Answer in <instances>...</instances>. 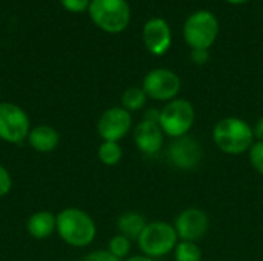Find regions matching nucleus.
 Wrapping results in <instances>:
<instances>
[{"instance_id":"nucleus-8","label":"nucleus","mask_w":263,"mask_h":261,"mask_svg":"<svg viewBox=\"0 0 263 261\" xmlns=\"http://www.w3.org/2000/svg\"><path fill=\"white\" fill-rule=\"evenodd\" d=\"M180 88H182L180 77L174 71L166 68H156L149 71L142 83V89L145 91L148 98L157 102H166V103L177 98Z\"/></svg>"},{"instance_id":"nucleus-27","label":"nucleus","mask_w":263,"mask_h":261,"mask_svg":"<svg viewBox=\"0 0 263 261\" xmlns=\"http://www.w3.org/2000/svg\"><path fill=\"white\" fill-rule=\"evenodd\" d=\"M253 132H254V138H257L259 142H263V117L256 122Z\"/></svg>"},{"instance_id":"nucleus-20","label":"nucleus","mask_w":263,"mask_h":261,"mask_svg":"<svg viewBox=\"0 0 263 261\" xmlns=\"http://www.w3.org/2000/svg\"><path fill=\"white\" fill-rule=\"evenodd\" d=\"M108 251H109L114 257H117L119 260H123V258H126V257L129 255V252H131V240H129L128 237L122 235V234H117V235H114V237L109 240V243H108Z\"/></svg>"},{"instance_id":"nucleus-25","label":"nucleus","mask_w":263,"mask_h":261,"mask_svg":"<svg viewBox=\"0 0 263 261\" xmlns=\"http://www.w3.org/2000/svg\"><path fill=\"white\" fill-rule=\"evenodd\" d=\"M191 60L196 65H205L210 60V49H191Z\"/></svg>"},{"instance_id":"nucleus-21","label":"nucleus","mask_w":263,"mask_h":261,"mask_svg":"<svg viewBox=\"0 0 263 261\" xmlns=\"http://www.w3.org/2000/svg\"><path fill=\"white\" fill-rule=\"evenodd\" d=\"M248 154H250V162H251L253 168L263 175V142L254 143L250 148Z\"/></svg>"},{"instance_id":"nucleus-2","label":"nucleus","mask_w":263,"mask_h":261,"mask_svg":"<svg viewBox=\"0 0 263 261\" xmlns=\"http://www.w3.org/2000/svg\"><path fill=\"white\" fill-rule=\"evenodd\" d=\"M214 145L225 154L239 155L248 152L254 145L253 128L239 117H227L216 123L213 129Z\"/></svg>"},{"instance_id":"nucleus-10","label":"nucleus","mask_w":263,"mask_h":261,"mask_svg":"<svg viewBox=\"0 0 263 261\" xmlns=\"http://www.w3.org/2000/svg\"><path fill=\"white\" fill-rule=\"evenodd\" d=\"M166 157L174 168L180 171H191L200 165L203 151L194 137L183 135L171 142L166 151Z\"/></svg>"},{"instance_id":"nucleus-11","label":"nucleus","mask_w":263,"mask_h":261,"mask_svg":"<svg viewBox=\"0 0 263 261\" xmlns=\"http://www.w3.org/2000/svg\"><path fill=\"white\" fill-rule=\"evenodd\" d=\"M176 232L180 242H193L197 243L202 240L210 228V220L205 211L199 208L183 209L174 220Z\"/></svg>"},{"instance_id":"nucleus-3","label":"nucleus","mask_w":263,"mask_h":261,"mask_svg":"<svg viewBox=\"0 0 263 261\" xmlns=\"http://www.w3.org/2000/svg\"><path fill=\"white\" fill-rule=\"evenodd\" d=\"M91 20L105 32L119 34L129 25L131 8L126 0H91Z\"/></svg>"},{"instance_id":"nucleus-13","label":"nucleus","mask_w":263,"mask_h":261,"mask_svg":"<svg viewBox=\"0 0 263 261\" xmlns=\"http://www.w3.org/2000/svg\"><path fill=\"white\" fill-rule=\"evenodd\" d=\"M163 131L159 123L142 120L134 128V143L137 149L146 155H156L163 148Z\"/></svg>"},{"instance_id":"nucleus-26","label":"nucleus","mask_w":263,"mask_h":261,"mask_svg":"<svg viewBox=\"0 0 263 261\" xmlns=\"http://www.w3.org/2000/svg\"><path fill=\"white\" fill-rule=\"evenodd\" d=\"M143 120H148V122H153V123H159L160 120V111L153 108V109H148L143 115Z\"/></svg>"},{"instance_id":"nucleus-18","label":"nucleus","mask_w":263,"mask_h":261,"mask_svg":"<svg viewBox=\"0 0 263 261\" xmlns=\"http://www.w3.org/2000/svg\"><path fill=\"white\" fill-rule=\"evenodd\" d=\"M97 157L105 166H117L122 162L123 151L117 142H102L97 149Z\"/></svg>"},{"instance_id":"nucleus-7","label":"nucleus","mask_w":263,"mask_h":261,"mask_svg":"<svg viewBox=\"0 0 263 261\" xmlns=\"http://www.w3.org/2000/svg\"><path fill=\"white\" fill-rule=\"evenodd\" d=\"M31 128V118L22 106L0 102V142L20 145L26 142Z\"/></svg>"},{"instance_id":"nucleus-23","label":"nucleus","mask_w":263,"mask_h":261,"mask_svg":"<svg viewBox=\"0 0 263 261\" xmlns=\"http://www.w3.org/2000/svg\"><path fill=\"white\" fill-rule=\"evenodd\" d=\"M60 3L69 12H83L89 8L91 0H60Z\"/></svg>"},{"instance_id":"nucleus-14","label":"nucleus","mask_w":263,"mask_h":261,"mask_svg":"<svg viewBox=\"0 0 263 261\" xmlns=\"http://www.w3.org/2000/svg\"><path fill=\"white\" fill-rule=\"evenodd\" d=\"M26 143L32 151L39 154H51L60 145V132L54 126L42 123L31 128Z\"/></svg>"},{"instance_id":"nucleus-19","label":"nucleus","mask_w":263,"mask_h":261,"mask_svg":"<svg viewBox=\"0 0 263 261\" xmlns=\"http://www.w3.org/2000/svg\"><path fill=\"white\" fill-rule=\"evenodd\" d=\"M176 261H202V249L193 242H179L174 249Z\"/></svg>"},{"instance_id":"nucleus-6","label":"nucleus","mask_w":263,"mask_h":261,"mask_svg":"<svg viewBox=\"0 0 263 261\" xmlns=\"http://www.w3.org/2000/svg\"><path fill=\"white\" fill-rule=\"evenodd\" d=\"M196 120L194 106L185 98H174L160 109L159 125L163 134L179 138L188 135Z\"/></svg>"},{"instance_id":"nucleus-9","label":"nucleus","mask_w":263,"mask_h":261,"mask_svg":"<svg viewBox=\"0 0 263 261\" xmlns=\"http://www.w3.org/2000/svg\"><path fill=\"white\" fill-rule=\"evenodd\" d=\"M133 128V115L122 106H112L102 112L96 129L102 142H120Z\"/></svg>"},{"instance_id":"nucleus-5","label":"nucleus","mask_w":263,"mask_h":261,"mask_svg":"<svg viewBox=\"0 0 263 261\" xmlns=\"http://www.w3.org/2000/svg\"><path fill=\"white\" fill-rule=\"evenodd\" d=\"M217 35L219 22L210 11H196L185 20L183 38L191 49H210Z\"/></svg>"},{"instance_id":"nucleus-22","label":"nucleus","mask_w":263,"mask_h":261,"mask_svg":"<svg viewBox=\"0 0 263 261\" xmlns=\"http://www.w3.org/2000/svg\"><path fill=\"white\" fill-rule=\"evenodd\" d=\"M12 189V177H11V172L3 166L0 165V198L6 197Z\"/></svg>"},{"instance_id":"nucleus-17","label":"nucleus","mask_w":263,"mask_h":261,"mask_svg":"<svg viewBox=\"0 0 263 261\" xmlns=\"http://www.w3.org/2000/svg\"><path fill=\"white\" fill-rule=\"evenodd\" d=\"M146 100H148V97L142 88L129 86L122 94V108L126 109L128 112H136V111H140L145 108Z\"/></svg>"},{"instance_id":"nucleus-15","label":"nucleus","mask_w":263,"mask_h":261,"mask_svg":"<svg viewBox=\"0 0 263 261\" xmlns=\"http://www.w3.org/2000/svg\"><path fill=\"white\" fill-rule=\"evenodd\" d=\"M57 231V218L51 211H37L26 220V232L34 240H46Z\"/></svg>"},{"instance_id":"nucleus-4","label":"nucleus","mask_w":263,"mask_h":261,"mask_svg":"<svg viewBox=\"0 0 263 261\" xmlns=\"http://www.w3.org/2000/svg\"><path fill=\"white\" fill-rule=\"evenodd\" d=\"M177 240L179 235L174 225L166 222H151L137 238V245L143 255L149 258H159L174 251Z\"/></svg>"},{"instance_id":"nucleus-24","label":"nucleus","mask_w":263,"mask_h":261,"mask_svg":"<svg viewBox=\"0 0 263 261\" xmlns=\"http://www.w3.org/2000/svg\"><path fill=\"white\" fill-rule=\"evenodd\" d=\"M83 261H122L117 257H114L108 249H99V251H92L89 252Z\"/></svg>"},{"instance_id":"nucleus-12","label":"nucleus","mask_w":263,"mask_h":261,"mask_svg":"<svg viewBox=\"0 0 263 261\" xmlns=\"http://www.w3.org/2000/svg\"><path fill=\"white\" fill-rule=\"evenodd\" d=\"M143 43L153 55H163L173 43L171 28L162 17H153L143 25Z\"/></svg>"},{"instance_id":"nucleus-1","label":"nucleus","mask_w":263,"mask_h":261,"mask_svg":"<svg viewBox=\"0 0 263 261\" xmlns=\"http://www.w3.org/2000/svg\"><path fill=\"white\" fill-rule=\"evenodd\" d=\"M57 218V231L55 234L60 240L71 248H86L89 246L97 235V225L94 218L80 208H65L59 214Z\"/></svg>"},{"instance_id":"nucleus-29","label":"nucleus","mask_w":263,"mask_h":261,"mask_svg":"<svg viewBox=\"0 0 263 261\" xmlns=\"http://www.w3.org/2000/svg\"><path fill=\"white\" fill-rule=\"evenodd\" d=\"M227 2H230L233 5H242V3H247L248 0H227Z\"/></svg>"},{"instance_id":"nucleus-16","label":"nucleus","mask_w":263,"mask_h":261,"mask_svg":"<svg viewBox=\"0 0 263 261\" xmlns=\"http://www.w3.org/2000/svg\"><path fill=\"white\" fill-rule=\"evenodd\" d=\"M148 222L146 218L134 211L125 212L119 217L117 220V228H119V234L128 237L129 240H136L140 237V234L143 232V229L146 228Z\"/></svg>"},{"instance_id":"nucleus-28","label":"nucleus","mask_w":263,"mask_h":261,"mask_svg":"<svg viewBox=\"0 0 263 261\" xmlns=\"http://www.w3.org/2000/svg\"><path fill=\"white\" fill-rule=\"evenodd\" d=\"M125 261H156V260H154V258H149V257H146V255H134V257L126 258Z\"/></svg>"}]
</instances>
